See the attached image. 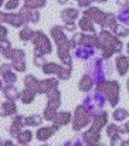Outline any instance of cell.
<instances>
[{
  "label": "cell",
  "instance_id": "cell-9",
  "mask_svg": "<svg viewBox=\"0 0 129 146\" xmlns=\"http://www.w3.org/2000/svg\"><path fill=\"white\" fill-rule=\"evenodd\" d=\"M128 65H129V61L125 55H119L116 58V68H118V71H119L121 75H125L126 74V71H128V68H129Z\"/></svg>",
  "mask_w": 129,
  "mask_h": 146
},
{
  "label": "cell",
  "instance_id": "cell-27",
  "mask_svg": "<svg viewBox=\"0 0 129 146\" xmlns=\"http://www.w3.org/2000/svg\"><path fill=\"white\" fill-rule=\"evenodd\" d=\"M1 75H3V80H4L7 84H11V82L16 81V75H14L11 71H9V72H3Z\"/></svg>",
  "mask_w": 129,
  "mask_h": 146
},
{
  "label": "cell",
  "instance_id": "cell-22",
  "mask_svg": "<svg viewBox=\"0 0 129 146\" xmlns=\"http://www.w3.org/2000/svg\"><path fill=\"white\" fill-rule=\"evenodd\" d=\"M44 118L48 119V121H55V118H57V112H55V109L47 106V108H45V112H44Z\"/></svg>",
  "mask_w": 129,
  "mask_h": 146
},
{
  "label": "cell",
  "instance_id": "cell-26",
  "mask_svg": "<svg viewBox=\"0 0 129 146\" xmlns=\"http://www.w3.org/2000/svg\"><path fill=\"white\" fill-rule=\"evenodd\" d=\"M70 74H71V70H70L68 67H67V68H65V67H61L60 71H58V77L63 78V80H67V78L70 77Z\"/></svg>",
  "mask_w": 129,
  "mask_h": 146
},
{
  "label": "cell",
  "instance_id": "cell-6",
  "mask_svg": "<svg viewBox=\"0 0 129 146\" xmlns=\"http://www.w3.org/2000/svg\"><path fill=\"white\" fill-rule=\"evenodd\" d=\"M98 133H99V131H96V129L91 128L88 132L84 133V136H82V138H84V141H85L89 146H95L96 145V142L99 141V135H98Z\"/></svg>",
  "mask_w": 129,
  "mask_h": 146
},
{
  "label": "cell",
  "instance_id": "cell-36",
  "mask_svg": "<svg viewBox=\"0 0 129 146\" xmlns=\"http://www.w3.org/2000/svg\"><path fill=\"white\" fill-rule=\"evenodd\" d=\"M65 1H68V0H58V3H65Z\"/></svg>",
  "mask_w": 129,
  "mask_h": 146
},
{
  "label": "cell",
  "instance_id": "cell-16",
  "mask_svg": "<svg viewBox=\"0 0 129 146\" xmlns=\"http://www.w3.org/2000/svg\"><path fill=\"white\" fill-rule=\"evenodd\" d=\"M115 16L114 14H105V19H104V21H102V26L104 27H111V29H115L116 27V23H115Z\"/></svg>",
  "mask_w": 129,
  "mask_h": 146
},
{
  "label": "cell",
  "instance_id": "cell-39",
  "mask_svg": "<svg viewBox=\"0 0 129 146\" xmlns=\"http://www.w3.org/2000/svg\"><path fill=\"white\" fill-rule=\"evenodd\" d=\"M43 146H48V145H43Z\"/></svg>",
  "mask_w": 129,
  "mask_h": 146
},
{
  "label": "cell",
  "instance_id": "cell-5",
  "mask_svg": "<svg viewBox=\"0 0 129 146\" xmlns=\"http://www.w3.org/2000/svg\"><path fill=\"white\" fill-rule=\"evenodd\" d=\"M57 87V81L55 80H45V81H41L39 82V87H37V92H51L54 91Z\"/></svg>",
  "mask_w": 129,
  "mask_h": 146
},
{
  "label": "cell",
  "instance_id": "cell-17",
  "mask_svg": "<svg viewBox=\"0 0 129 146\" xmlns=\"http://www.w3.org/2000/svg\"><path fill=\"white\" fill-rule=\"evenodd\" d=\"M31 132L30 131H26V132H20L19 133V136H17V141L21 143V145H26V143H29L30 141H31Z\"/></svg>",
  "mask_w": 129,
  "mask_h": 146
},
{
  "label": "cell",
  "instance_id": "cell-23",
  "mask_svg": "<svg viewBox=\"0 0 129 146\" xmlns=\"http://www.w3.org/2000/svg\"><path fill=\"white\" fill-rule=\"evenodd\" d=\"M91 20H88V19H82L81 21H80V27L82 29V30H85V31H94V26L89 23ZM95 33V31H94Z\"/></svg>",
  "mask_w": 129,
  "mask_h": 146
},
{
  "label": "cell",
  "instance_id": "cell-8",
  "mask_svg": "<svg viewBox=\"0 0 129 146\" xmlns=\"http://www.w3.org/2000/svg\"><path fill=\"white\" fill-rule=\"evenodd\" d=\"M106 119H108L106 112H101L99 115H95V116H94V121H92V128L96 129V131H99V129L106 123Z\"/></svg>",
  "mask_w": 129,
  "mask_h": 146
},
{
  "label": "cell",
  "instance_id": "cell-34",
  "mask_svg": "<svg viewBox=\"0 0 129 146\" xmlns=\"http://www.w3.org/2000/svg\"><path fill=\"white\" fill-rule=\"evenodd\" d=\"M1 146H13V143H11L10 141H6V142H3V143H1Z\"/></svg>",
  "mask_w": 129,
  "mask_h": 146
},
{
  "label": "cell",
  "instance_id": "cell-14",
  "mask_svg": "<svg viewBox=\"0 0 129 146\" xmlns=\"http://www.w3.org/2000/svg\"><path fill=\"white\" fill-rule=\"evenodd\" d=\"M92 85H94V80L91 78V77H82L81 78V81H80V88H81V91H89L91 88H92Z\"/></svg>",
  "mask_w": 129,
  "mask_h": 146
},
{
  "label": "cell",
  "instance_id": "cell-25",
  "mask_svg": "<svg viewBox=\"0 0 129 146\" xmlns=\"http://www.w3.org/2000/svg\"><path fill=\"white\" fill-rule=\"evenodd\" d=\"M126 116H128V112H126L125 109H116V111L114 112V118H115L116 121H124Z\"/></svg>",
  "mask_w": 129,
  "mask_h": 146
},
{
  "label": "cell",
  "instance_id": "cell-2",
  "mask_svg": "<svg viewBox=\"0 0 129 146\" xmlns=\"http://www.w3.org/2000/svg\"><path fill=\"white\" fill-rule=\"evenodd\" d=\"M89 122V113L84 106H78L77 111H75V119H74V129L78 131L81 129L82 126L88 125Z\"/></svg>",
  "mask_w": 129,
  "mask_h": 146
},
{
  "label": "cell",
  "instance_id": "cell-40",
  "mask_svg": "<svg viewBox=\"0 0 129 146\" xmlns=\"http://www.w3.org/2000/svg\"><path fill=\"white\" fill-rule=\"evenodd\" d=\"M99 146H104V145H99Z\"/></svg>",
  "mask_w": 129,
  "mask_h": 146
},
{
  "label": "cell",
  "instance_id": "cell-18",
  "mask_svg": "<svg viewBox=\"0 0 129 146\" xmlns=\"http://www.w3.org/2000/svg\"><path fill=\"white\" fill-rule=\"evenodd\" d=\"M60 68H61V67H58L57 64H54V62H48V64H44L43 71L45 72V74H54V72L58 74Z\"/></svg>",
  "mask_w": 129,
  "mask_h": 146
},
{
  "label": "cell",
  "instance_id": "cell-37",
  "mask_svg": "<svg viewBox=\"0 0 129 146\" xmlns=\"http://www.w3.org/2000/svg\"><path fill=\"white\" fill-rule=\"evenodd\" d=\"M96 1H106V0H96Z\"/></svg>",
  "mask_w": 129,
  "mask_h": 146
},
{
  "label": "cell",
  "instance_id": "cell-15",
  "mask_svg": "<svg viewBox=\"0 0 129 146\" xmlns=\"http://www.w3.org/2000/svg\"><path fill=\"white\" fill-rule=\"evenodd\" d=\"M3 92H4V95H6V98H7L9 101H14L16 98L19 97L17 90H16V88H13L11 85H9L7 88H4V90H3Z\"/></svg>",
  "mask_w": 129,
  "mask_h": 146
},
{
  "label": "cell",
  "instance_id": "cell-10",
  "mask_svg": "<svg viewBox=\"0 0 129 146\" xmlns=\"http://www.w3.org/2000/svg\"><path fill=\"white\" fill-rule=\"evenodd\" d=\"M60 98H61L60 97V92H58L57 90L48 92V106L57 109V106L60 105Z\"/></svg>",
  "mask_w": 129,
  "mask_h": 146
},
{
  "label": "cell",
  "instance_id": "cell-20",
  "mask_svg": "<svg viewBox=\"0 0 129 146\" xmlns=\"http://www.w3.org/2000/svg\"><path fill=\"white\" fill-rule=\"evenodd\" d=\"M34 36H36V33L31 31L29 27H24V29L20 31V38H21L23 41H27V40H30V38L34 37Z\"/></svg>",
  "mask_w": 129,
  "mask_h": 146
},
{
  "label": "cell",
  "instance_id": "cell-38",
  "mask_svg": "<svg viewBox=\"0 0 129 146\" xmlns=\"http://www.w3.org/2000/svg\"><path fill=\"white\" fill-rule=\"evenodd\" d=\"M128 51H129V44H128Z\"/></svg>",
  "mask_w": 129,
  "mask_h": 146
},
{
  "label": "cell",
  "instance_id": "cell-24",
  "mask_svg": "<svg viewBox=\"0 0 129 146\" xmlns=\"http://www.w3.org/2000/svg\"><path fill=\"white\" fill-rule=\"evenodd\" d=\"M40 123H41V118L39 115H31L26 118V125H40Z\"/></svg>",
  "mask_w": 129,
  "mask_h": 146
},
{
  "label": "cell",
  "instance_id": "cell-33",
  "mask_svg": "<svg viewBox=\"0 0 129 146\" xmlns=\"http://www.w3.org/2000/svg\"><path fill=\"white\" fill-rule=\"evenodd\" d=\"M78 3H80L81 6H88V4L91 3V0H78Z\"/></svg>",
  "mask_w": 129,
  "mask_h": 146
},
{
  "label": "cell",
  "instance_id": "cell-13",
  "mask_svg": "<svg viewBox=\"0 0 129 146\" xmlns=\"http://www.w3.org/2000/svg\"><path fill=\"white\" fill-rule=\"evenodd\" d=\"M54 131H55V129H54V126L39 129V131H37V139H40V141H45V139H48V138L53 135V132H54Z\"/></svg>",
  "mask_w": 129,
  "mask_h": 146
},
{
  "label": "cell",
  "instance_id": "cell-31",
  "mask_svg": "<svg viewBox=\"0 0 129 146\" xmlns=\"http://www.w3.org/2000/svg\"><path fill=\"white\" fill-rule=\"evenodd\" d=\"M114 31H115V33H116L118 36H121V37H124V36H126V34H128V33H129V31H128V30H126V29H122V27H118V26H116V27L114 29Z\"/></svg>",
  "mask_w": 129,
  "mask_h": 146
},
{
  "label": "cell",
  "instance_id": "cell-4",
  "mask_svg": "<svg viewBox=\"0 0 129 146\" xmlns=\"http://www.w3.org/2000/svg\"><path fill=\"white\" fill-rule=\"evenodd\" d=\"M85 17L88 20H91V21H96V23H101L102 24V21H104V19H105V14L99 10V9H89V10H86L85 11Z\"/></svg>",
  "mask_w": 129,
  "mask_h": 146
},
{
  "label": "cell",
  "instance_id": "cell-12",
  "mask_svg": "<svg viewBox=\"0 0 129 146\" xmlns=\"http://www.w3.org/2000/svg\"><path fill=\"white\" fill-rule=\"evenodd\" d=\"M16 112V105L13 101H6L3 105H1V115L3 116H7V115H11Z\"/></svg>",
  "mask_w": 129,
  "mask_h": 146
},
{
  "label": "cell",
  "instance_id": "cell-29",
  "mask_svg": "<svg viewBox=\"0 0 129 146\" xmlns=\"http://www.w3.org/2000/svg\"><path fill=\"white\" fill-rule=\"evenodd\" d=\"M118 126L116 125H109L108 126V129H106V133L111 136V138H114V136H118Z\"/></svg>",
  "mask_w": 129,
  "mask_h": 146
},
{
  "label": "cell",
  "instance_id": "cell-30",
  "mask_svg": "<svg viewBox=\"0 0 129 146\" xmlns=\"http://www.w3.org/2000/svg\"><path fill=\"white\" fill-rule=\"evenodd\" d=\"M111 146H124V141L121 139V136H114L111 139Z\"/></svg>",
  "mask_w": 129,
  "mask_h": 146
},
{
  "label": "cell",
  "instance_id": "cell-28",
  "mask_svg": "<svg viewBox=\"0 0 129 146\" xmlns=\"http://www.w3.org/2000/svg\"><path fill=\"white\" fill-rule=\"evenodd\" d=\"M13 67H14L17 71H24L26 62H24V60H14V61H13Z\"/></svg>",
  "mask_w": 129,
  "mask_h": 146
},
{
  "label": "cell",
  "instance_id": "cell-32",
  "mask_svg": "<svg viewBox=\"0 0 129 146\" xmlns=\"http://www.w3.org/2000/svg\"><path fill=\"white\" fill-rule=\"evenodd\" d=\"M17 4H19V1H17V0H10V1L6 4V9H7V10L16 9V7H17Z\"/></svg>",
  "mask_w": 129,
  "mask_h": 146
},
{
  "label": "cell",
  "instance_id": "cell-1",
  "mask_svg": "<svg viewBox=\"0 0 129 146\" xmlns=\"http://www.w3.org/2000/svg\"><path fill=\"white\" fill-rule=\"evenodd\" d=\"M34 43H36V54H48L51 52V46H50V41L48 38L44 36L41 31H37L36 36H34Z\"/></svg>",
  "mask_w": 129,
  "mask_h": 146
},
{
  "label": "cell",
  "instance_id": "cell-7",
  "mask_svg": "<svg viewBox=\"0 0 129 146\" xmlns=\"http://www.w3.org/2000/svg\"><path fill=\"white\" fill-rule=\"evenodd\" d=\"M70 119H71V113H70V112H60V113L57 115V118H55V125H54V129L57 131L60 126L67 125V123L70 122Z\"/></svg>",
  "mask_w": 129,
  "mask_h": 146
},
{
  "label": "cell",
  "instance_id": "cell-21",
  "mask_svg": "<svg viewBox=\"0 0 129 146\" xmlns=\"http://www.w3.org/2000/svg\"><path fill=\"white\" fill-rule=\"evenodd\" d=\"M34 94H36L34 91H31V90H26V91L20 95V97H21V101H23L24 104H30V102L34 99Z\"/></svg>",
  "mask_w": 129,
  "mask_h": 146
},
{
  "label": "cell",
  "instance_id": "cell-11",
  "mask_svg": "<svg viewBox=\"0 0 129 146\" xmlns=\"http://www.w3.org/2000/svg\"><path fill=\"white\" fill-rule=\"evenodd\" d=\"M61 17H63L64 21L70 23V21H72L74 19L78 17V10H75V9H65V10L61 13Z\"/></svg>",
  "mask_w": 129,
  "mask_h": 146
},
{
  "label": "cell",
  "instance_id": "cell-19",
  "mask_svg": "<svg viewBox=\"0 0 129 146\" xmlns=\"http://www.w3.org/2000/svg\"><path fill=\"white\" fill-rule=\"evenodd\" d=\"M45 0H26L24 7L27 9H37V7H43Z\"/></svg>",
  "mask_w": 129,
  "mask_h": 146
},
{
  "label": "cell",
  "instance_id": "cell-3",
  "mask_svg": "<svg viewBox=\"0 0 129 146\" xmlns=\"http://www.w3.org/2000/svg\"><path fill=\"white\" fill-rule=\"evenodd\" d=\"M1 20H6L7 23H10V24H13V26H16V27L21 26V24L26 21V20H24V17L21 16V13H20V14H13V13L1 14Z\"/></svg>",
  "mask_w": 129,
  "mask_h": 146
},
{
  "label": "cell",
  "instance_id": "cell-35",
  "mask_svg": "<svg viewBox=\"0 0 129 146\" xmlns=\"http://www.w3.org/2000/svg\"><path fill=\"white\" fill-rule=\"evenodd\" d=\"M6 34H7V30L4 27H1V37H6Z\"/></svg>",
  "mask_w": 129,
  "mask_h": 146
}]
</instances>
